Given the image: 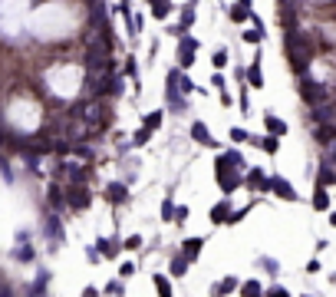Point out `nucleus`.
I'll return each instance as SVG.
<instances>
[{"mask_svg": "<svg viewBox=\"0 0 336 297\" xmlns=\"http://www.w3.org/2000/svg\"><path fill=\"white\" fill-rule=\"evenodd\" d=\"M283 47H287V56H290V63H293V70L303 76L306 66H310V53H313V50H310V37L293 27V30L283 33Z\"/></svg>", "mask_w": 336, "mask_h": 297, "instance_id": "f257e3e1", "label": "nucleus"}, {"mask_svg": "<svg viewBox=\"0 0 336 297\" xmlns=\"http://www.w3.org/2000/svg\"><path fill=\"white\" fill-rule=\"evenodd\" d=\"M86 66L89 73H112V56H109V43L106 40H93L89 43V53H86Z\"/></svg>", "mask_w": 336, "mask_h": 297, "instance_id": "f03ea898", "label": "nucleus"}, {"mask_svg": "<svg viewBox=\"0 0 336 297\" xmlns=\"http://www.w3.org/2000/svg\"><path fill=\"white\" fill-rule=\"evenodd\" d=\"M300 96H303L310 106H320V102H329V89L323 86V83H316V79H300Z\"/></svg>", "mask_w": 336, "mask_h": 297, "instance_id": "7ed1b4c3", "label": "nucleus"}, {"mask_svg": "<svg viewBox=\"0 0 336 297\" xmlns=\"http://www.w3.org/2000/svg\"><path fill=\"white\" fill-rule=\"evenodd\" d=\"M168 106L172 109H178V112H185V99L178 96V70H168Z\"/></svg>", "mask_w": 336, "mask_h": 297, "instance_id": "20e7f679", "label": "nucleus"}, {"mask_svg": "<svg viewBox=\"0 0 336 297\" xmlns=\"http://www.w3.org/2000/svg\"><path fill=\"white\" fill-rule=\"evenodd\" d=\"M66 202H70L76 211L89 208V188H86V185H73V188H70V195H66Z\"/></svg>", "mask_w": 336, "mask_h": 297, "instance_id": "39448f33", "label": "nucleus"}, {"mask_svg": "<svg viewBox=\"0 0 336 297\" xmlns=\"http://www.w3.org/2000/svg\"><path fill=\"white\" fill-rule=\"evenodd\" d=\"M270 192H274L277 198H287V202H297V192H293V185H290L287 179H270Z\"/></svg>", "mask_w": 336, "mask_h": 297, "instance_id": "423d86ee", "label": "nucleus"}, {"mask_svg": "<svg viewBox=\"0 0 336 297\" xmlns=\"http://www.w3.org/2000/svg\"><path fill=\"white\" fill-rule=\"evenodd\" d=\"M310 119H313L316 125H320V122H333V106H329V102H320V106H313Z\"/></svg>", "mask_w": 336, "mask_h": 297, "instance_id": "0eeeda50", "label": "nucleus"}, {"mask_svg": "<svg viewBox=\"0 0 336 297\" xmlns=\"http://www.w3.org/2000/svg\"><path fill=\"white\" fill-rule=\"evenodd\" d=\"M106 198H109L112 205H122L125 198H129V192H125V185H122V182H112V185L106 188Z\"/></svg>", "mask_w": 336, "mask_h": 297, "instance_id": "6e6552de", "label": "nucleus"}, {"mask_svg": "<svg viewBox=\"0 0 336 297\" xmlns=\"http://www.w3.org/2000/svg\"><path fill=\"white\" fill-rule=\"evenodd\" d=\"M191 139L201 142V145H214V139H211V132H208V125H204V122H195V125H191Z\"/></svg>", "mask_w": 336, "mask_h": 297, "instance_id": "1a4fd4ad", "label": "nucleus"}, {"mask_svg": "<svg viewBox=\"0 0 336 297\" xmlns=\"http://www.w3.org/2000/svg\"><path fill=\"white\" fill-rule=\"evenodd\" d=\"M333 135H336V125L333 122H320V125H316V139H320V145H329Z\"/></svg>", "mask_w": 336, "mask_h": 297, "instance_id": "9d476101", "label": "nucleus"}, {"mask_svg": "<svg viewBox=\"0 0 336 297\" xmlns=\"http://www.w3.org/2000/svg\"><path fill=\"white\" fill-rule=\"evenodd\" d=\"M247 142H254V145H260L267 152V156H274L277 148H280V142H277V135H264V139H247Z\"/></svg>", "mask_w": 336, "mask_h": 297, "instance_id": "9b49d317", "label": "nucleus"}, {"mask_svg": "<svg viewBox=\"0 0 336 297\" xmlns=\"http://www.w3.org/2000/svg\"><path fill=\"white\" fill-rule=\"evenodd\" d=\"M247 83H250V89H260V86H264V73H260L257 63H250V66H247Z\"/></svg>", "mask_w": 336, "mask_h": 297, "instance_id": "f8f14e48", "label": "nucleus"}, {"mask_svg": "<svg viewBox=\"0 0 336 297\" xmlns=\"http://www.w3.org/2000/svg\"><path fill=\"white\" fill-rule=\"evenodd\" d=\"M333 182H336L333 165H329V159H323V169H320V188H329Z\"/></svg>", "mask_w": 336, "mask_h": 297, "instance_id": "ddd939ff", "label": "nucleus"}, {"mask_svg": "<svg viewBox=\"0 0 336 297\" xmlns=\"http://www.w3.org/2000/svg\"><path fill=\"white\" fill-rule=\"evenodd\" d=\"M201 238H188V241H185V248H181V251H185V254H181V258H185V261H191V258H198V251H201Z\"/></svg>", "mask_w": 336, "mask_h": 297, "instance_id": "4468645a", "label": "nucleus"}, {"mask_svg": "<svg viewBox=\"0 0 336 297\" xmlns=\"http://www.w3.org/2000/svg\"><path fill=\"white\" fill-rule=\"evenodd\" d=\"M264 122H267V132H270V135H283V132H287V122L277 119V116H267Z\"/></svg>", "mask_w": 336, "mask_h": 297, "instance_id": "2eb2a0df", "label": "nucleus"}, {"mask_svg": "<svg viewBox=\"0 0 336 297\" xmlns=\"http://www.w3.org/2000/svg\"><path fill=\"white\" fill-rule=\"evenodd\" d=\"M231 20H237V24H241V20H250V7H247V0H241L237 7H231Z\"/></svg>", "mask_w": 336, "mask_h": 297, "instance_id": "dca6fc26", "label": "nucleus"}, {"mask_svg": "<svg viewBox=\"0 0 336 297\" xmlns=\"http://www.w3.org/2000/svg\"><path fill=\"white\" fill-rule=\"evenodd\" d=\"M47 235L56 238V241H63V228H60V218H56V215H50V218H47Z\"/></svg>", "mask_w": 336, "mask_h": 297, "instance_id": "f3484780", "label": "nucleus"}, {"mask_svg": "<svg viewBox=\"0 0 336 297\" xmlns=\"http://www.w3.org/2000/svg\"><path fill=\"white\" fill-rule=\"evenodd\" d=\"M227 215H231V205H227V202L214 205V211H211V218L218 221V225H224V221H227Z\"/></svg>", "mask_w": 336, "mask_h": 297, "instance_id": "a211bd4d", "label": "nucleus"}, {"mask_svg": "<svg viewBox=\"0 0 336 297\" xmlns=\"http://www.w3.org/2000/svg\"><path fill=\"white\" fill-rule=\"evenodd\" d=\"M195 24V4H185V10H181V30H188V27Z\"/></svg>", "mask_w": 336, "mask_h": 297, "instance_id": "6ab92c4d", "label": "nucleus"}, {"mask_svg": "<svg viewBox=\"0 0 336 297\" xmlns=\"http://www.w3.org/2000/svg\"><path fill=\"white\" fill-rule=\"evenodd\" d=\"M66 172H70V182H76V185H86V172L79 169V165H66Z\"/></svg>", "mask_w": 336, "mask_h": 297, "instance_id": "aec40b11", "label": "nucleus"}, {"mask_svg": "<svg viewBox=\"0 0 336 297\" xmlns=\"http://www.w3.org/2000/svg\"><path fill=\"white\" fill-rule=\"evenodd\" d=\"M99 251L106 254V258H116V254H119V244L112 241V238H102V241H99Z\"/></svg>", "mask_w": 336, "mask_h": 297, "instance_id": "412c9836", "label": "nucleus"}, {"mask_svg": "<svg viewBox=\"0 0 336 297\" xmlns=\"http://www.w3.org/2000/svg\"><path fill=\"white\" fill-rule=\"evenodd\" d=\"M313 208H320V211H326V208H329V195L323 192V188L316 192V195H313Z\"/></svg>", "mask_w": 336, "mask_h": 297, "instance_id": "4be33fe9", "label": "nucleus"}, {"mask_svg": "<svg viewBox=\"0 0 336 297\" xmlns=\"http://www.w3.org/2000/svg\"><path fill=\"white\" fill-rule=\"evenodd\" d=\"M168 271H172L175 277H181V274H188V261H185V258H175V261H172V267H168Z\"/></svg>", "mask_w": 336, "mask_h": 297, "instance_id": "5701e85b", "label": "nucleus"}, {"mask_svg": "<svg viewBox=\"0 0 336 297\" xmlns=\"http://www.w3.org/2000/svg\"><path fill=\"white\" fill-rule=\"evenodd\" d=\"M241 294H244V297H260V284H257V281H247V284L241 287Z\"/></svg>", "mask_w": 336, "mask_h": 297, "instance_id": "b1692460", "label": "nucleus"}, {"mask_svg": "<svg viewBox=\"0 0 336 297\" xmlns=\"http://www.w3.org/2000/svg\"><path fill=\"white\" fill-rule=\"evenodd\" d=\"M178 63H181V70H188V66L195 63V50H185V47H181V56H178Z\"/></svg>", "mask_w": 336, "mask_h": 297, "instance_id": "393cba45", "label": "nucleus"}, {"mask_svg": "<svg viewBox=\"0 0 336 297\" xmlns=\"http://www.w3.org/2000/svg\"><path fill=\"white\" fill-rule=\"evenodd\" d=\"M158 125H162V112H149V116H145V129H158Z\"/></svg>", "mask_w": 336, "mask_h": 297, "instance_id": "a878e982", "label": "nucleus"}, {"mask_svg": "<svg viewBox=\"0 0 336 297\" xmlns=\"http://www.w3.org/2000/svg\"><path fill=\"white\" fill-rule=\"evenodd\" d=\"M234 287H237V281H234V277H224V281H221L218 287H214V294H227V290H234Z\"/></svg>", "mask_w": 336, "mask_h": 297, "instance_id": "bb28decb", "label": "nucleus"}, {"mask_svg": "<svg viewBox=\"0 0 336 297\" xmlns=\"http://www.w3.org/2000/svg\"><path fill=\"white\" fill-rule=\"evenodd\" d=\"M168 10H172V4H155V7H152V17L165 20V17H168Z\"/></svg>", "mask_w": 336, "mask_h": 297, "instance_id": "cd10ccee", "label": "nucleus"}, {"mask_svg": "<svg viewBox=\"0 0 336 297\" xmlns=\"http://www.w3.org/2000/svg\"><path fill=\"white\" fill-rule=\"evenodd\" d=\"M14 258H17V261H33V248H27V244H24V248H17Z\"/></svg>", "mask_w": 336, "mask_h": 297, "instance_id": "c85d7f7f", "label": "nucleus"}, {"mask_svg": "<svg viewBox=\"0 0 336 297\" xmlns=\"http://www.w3.org/2000/svg\"><path fill=\"white\" fill-rule=\"evenodd\" d=\"M155 287H158V294H162V297H172V287H168L165 277H155Z\"/></svg>", "mask_w": 336, "mask_h": 297, "instance_id": "c756f323", "label": "nucleus"}, {"mask_svg": "<svg viewBox=\"0 0 336 297\" xmlns=\"http://www.w3.org/2000/svg\"><path fill=\"white\" fill-rule=\"evenodd\" d=\"M178 86H181V93H195V83H191V79H188V76H178Z\"/></svg>", "mask_w": 336, "mask_h": 297, "instance_id": "7c9ffc66", "label": "nucleus"}, {"mask_svg": "<svg viewBox=\"0 0 336 297\" xmlns=\"http://www.w3.org/2000/svg\"><path fill=\"white\" fill-rule=\"evenodd\" d=\"M132 274H135V264H129V261L119 264V277H132Z\"/></svg>", "mask_w": 336, "mask_h": 297, "instance_id": "2f4dec72", "label": "nucleus"}, {"mask_svg": "<svg viewBox=\"0 0 336 297\" xmlns=\"http://www.w3.org/2000/svg\"><path fill=\"white\" fill-rule=\"evenodd\" d=\"M125 248H129V251H139V248H142V238H139V235L125 238Z\"/></svg>", "mask_w": 336, "mask_h": 297, "instance_id": "473e14b6", "label": "nucleus"}, {"mask_svg": "<svg viewBox=\"0 0 336 297\" xmlns=\"http://www.w3.org/2000/svg\"><path fill=\"white\" fill-rule=\"evenodd\" d=\"M214 66H227V50H218V53H214Z\"/></svg>", "mask_w": 336, "mask_h": 297, "instance_id": "72a5a7b5", "label": "nucleus"}, {"mask_svg": "<svg viewBox=\"0 0 336 297\" xmlns=\"http://www.w3.org/2000/svg\"><path fill=\"white\" fill-rule=\"evenodd\" d=\"M250 135L244 132V129H231V142H247Z\"/></svg>", "mask_w": 336, "mask_h": 297, "instance_id": "f704fd0d", "label": "nucleus"}, {"mask_svg": "<svg viewBox=\"0 0 336 297\" xmlns=\"http://www.w3.org/2000/svg\"><path fill=\"white\" fill-rule=\"evenodd\" d=\"M50 202H53L56 208H60V205H63V195H60V188H56V185L50 188Z\"/></svg>", "mask_w": 336, "mask_h": 297, "instance_id": "c9c22d12", "label": "nucleus"}, {"mask_svg": "<svg viewBox=\"0 0 336 297\" xmlns=\"http://www.w3.org/2000/svg\"><path fill=\"white\" fill-rule=\"evenodd\" d=\"M142 142H149V129H145V125L135 132V145H142Z\"/></svg>", "mask_w": 336, "mask_h": 297, "instance_id": "e433bc0d", "label": "nucleus"}, {"mask_svg": "<svg viewBox=\"0 0 336 297\" xmlns=\"http://www.w3.org/2000/svg\"><path fill=\"white\" fill-rule=\"evenodd\" d=\"M185 218H188V208H185V205H181L178 211H172V221H185Z\"/></svg>", "mask_w": 336, "mask_h": 297, "instance_id": "4c0bfd02", "label": "nucleus"}, {"mask_svg": "<svg viewBox=\"0 0 336 297\" xmlns=\"http://www.w3.org/2000/svg\"><path fill=\"white\" fill-rule=\"evenodd\" d=\"M172 211H175V208H172V198H168V202L162 205V215H165V218H168V221H172Z\"/></svg>", "mask_w": 336, "mask_h": 297, "instance_id": "58836bf2", "label": "nucleus"}, {"mask_svg": "<svg viewBox=\"0 0 336 297\" xmlns=\"http://www.w3.org/2000/svg\"><path fill=\"white\" fill-rule=\"evenodd\" d=\"M270 297H290V294H287L283 287H274V290H270Z\"/></svg>", "mask_w": 336, "mask_h": 297, "instance_id": "ea45409f", "label": "nucleus"}, {"mask_svg": "<svg viewBox=\"0 0 336 297\" xmlns=\"http://www.w3.org/2000/svg\"><path fill=\"white\" fill-rule=\"evenodd\" d=\"M83 297H99V294H96V287H86V290H83Z\"/></svg>", "mask_w": 336, "mask_h": 297, "instance_id": "a19ab883", "label": "nucleus"}, {"mask_svg": "<svg viewBox=\"0 0 336 297\" xmlns=\"http://www.w3.org/2000/svg\"><path fill=\"white\" fill-rule=\"evenodd\" d=\"M0 297H10V287H4V284H0Z\"/></svg>", "mask_w": 336, "mask_h": 297, "instance_id": "79ce46f5", "label": "nucleus"}, {"mask_svg": "<svg viewBox=\"0 0 336 297\" xmlns=\"http://www.w3.org/2000/svg\"><path fill=\"white\" fill-rule=\"evenodd\" d=\"M149 4H152V7H155V4H168V0H149Z\"/></svg>", "mask_w": 336, "mask_h": 297, "instance_id": "37998d69", "label": "nucleus"}]
</instances>
